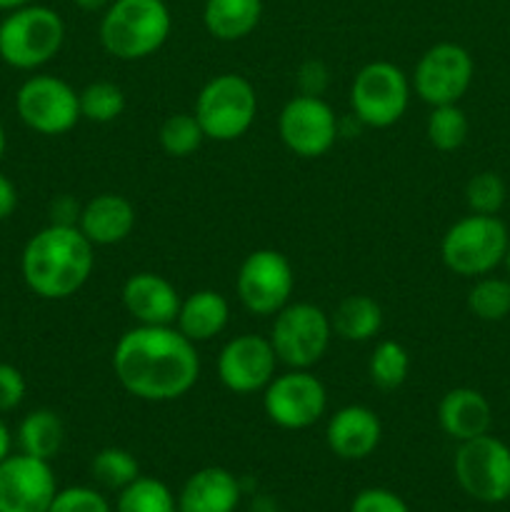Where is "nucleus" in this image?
Wrapping results in <instances>:
<instances>
[{"label":"nucleus","mask_w":510,"mask_h":512,"mask_svg":"<svg viewBox=\"0 0 510 512\" xmlns=\"http://www.w3.org/2000/svg\"><path fill=\"white\" fill-rule=\"evenodd\" d=\"M135 205L120 193H100L90 198L80 210L78 228L95 248L118 245L133 233L135 228Z\"/></svg>","instance_id":"6ab92c4d"},{"label":"nucleus","mask_w":510,"mask_h":512,"mask_svg":"<svg viewBox=\"0 0 510 512\" xmlns=\"http://www.w3.org/2000/svg\"><path fill=\"white\" fill-rule=\"evenodd\" d=\"M48 512H113V508L100 490L88 488V485H73V488L55 493Z\"/></svg>","instance_id":"72a5a7b5"},{"label":"nucleus","mask_w":510,"mask_h":512,"mask_svg":"<svg viewBox=\"0 0 510 512\" xmlns=\"http://www.w3.org/2000/svg\"><path fill=\"white\" fill-rule=\"evenodd\" d=\"M328 68L323 60H305L298 68V88L303 95H318L323 98L325 88H328Z\"/></svg>","instance_id":"e433bc0d"},{"label":"nucleus","mask_w":510,"mask_h":512,"mask_svg":"<svg viewBox=\"0 0 510 512\" xmlns=\"http://www.w3.org/2000/svg\"><path fill=\"white\" fill-rule=\"evenodd\" d=\"M10 448H13V435H10L8 425L0 420V463L10 455Z\"/></svg>","instance_id":"ea45409f"},{"label":"nucleus","mask_w":510,"mask_h":512,"mask_svg":"<svg viewBox=\"0 0 510 512\" xmlns=\"http://www.w3.org/2000/svg\"><path fill=\"white\" fill-rule=\"evenodd\" d=\"M350 512H410V508L393 490L365 488L353 498Z\"/></svg>","instance_id":"f704fd0d"},{"label":"nucleus","mask_w":510,"mask_h":512,"mask_svg":"<svg viewBox=\"0 0 510 512\" xmlns=\"http://www.w3.org/2000/svg\"><path fill=\"white\" fill-rule=\"evenodd\" d=\"M350 110L365 128L383 130L398 123L410 103V80L388 60H373L350 83Z\"/></svg>","instance_id":"0eeeda50"},{"label":"nucleus","mask_w":510,"mask_h":512,"mask_svg":"<svg viewBox=\"0 0 510 512\" xmlns=\"http://www.w3.org/2000/svg\"><path fill=\"white\" fill-rule=\"evenodd\" d=\"M230 323V303L225 300L223 293L218 290H195V293L185 295L180 300L178 318H175V328L185 335L188 340L198 343H208L215 335L223 333Z\"/></svg>","instance_id":"4be33fe9"},{"label":"nucleus","mask_w":510,"mask_h":512,"mask_svg":"<svg viewBox=\"0 0 510 512\" xmlns=\"http://www.w3.org/2000/svg\"><path fill=\"white\" fill-rule=\"evenodd\" d=\"M278 135L298 158H323L338 140L340 120L323 98L298 93L280 110Z\"/></svg>","instance_id":"ddd939ff"},{"label":"nucleus","mask_w":510,"mask_h":512,"mask_svg":"<svg viewBox=\"0 0 510 512\" xmlns=\"http://www.w3.org/2000/svg\"><path fill=\"white\" fill-rule=\"evenodd\" d=\"M173 30L165 0H113L100 18V45L118 60H145L158 53Z\"/></svg>","instance_id":"7ed1b4c3"},{"label":"nucleus","mask_w":510,"mask_h":512,"mask_svg":"<svg viewBox=\"0 0 510 512\" xmlns=\"http://www.w3.org/2000/svg\"><path fill=\"white\" fill-rule=\"evenodd\" d=\"M468 310L478 320L498 323L510 315V280L480 278L468 293Z\"/></svg>","instance_id":"2f4dec72"},{"label":"nucleus","mask_w":510,"mask_h":512,"mask_svg":"<svg viewBox=\"0 0 510 512\" xmlns=\"http://www.w3.org/2000/svg\"><path fill=\"white\" fill-rule=\"evenodd\" d=\"M295 288V273L290 260L280 250L258 248L240 263L235 275V293L248 313L275 315L290 303Z\"/></svg>","instance_id":"9d476101"},{"label":"nucleus","mask_w":510,"mask_h":512,"mask_svg":"<svg viewBox=\"0 0 510 512\" xmlns=\"http://www.w3.org/2000/svg\"><path fill=\"white\" fill-rule=\"evenodd\" d=\"M23 5H30V0H0V10H18Z\"/></svg>","instance_id":"79ce46f5"},{"label":"nucleus","mask_w":510,"mask_h":512,"mask_svg":"<svg viewBox=\"0 0 510 512\" xmlns=\"http://www.w3.org/2000/svg\"><path fill=\"white\" fill-rule=\"evenodd\" d=\"M410 355L398 340H380L368 360V375L380 390H395L408 380Z\"/></svg>","instance_id":"cd10ccee"},{"label":"nucleus","mask_w":510,"mask_h":512,"mask_svg":"<svg viewBox=\"0 0 510 512\" xmlns=\"http://www.w3.org/2000/svg\"><path fill=\"white\" fill-rule=\"evenodd\" d=\"M115 512H178V498L163 480L138 475L118 493Z\"/></svg>","instance_id":"a878e982"},{"label":"nucleus","mask_w":510,"mask_h":512,"mask_svg":"<svg viewBox=\"0 0 510 512\" xmlns=\"http://www.w3.org/2000/svg\"><path fill=\"white\" fill-rule=\"evenodd\" d=\"M263 410L278 428L305 430L328 410V390L310 370L288 368L263 390Z\"/></svg>","instance_id":"9b49d317"},{"label":"nucleus","mask_w":510,"mask_h":512,"mask_svg":"<svg viewBox=\"0 0 510 512\" xmlns=\"http://www.w3.org/2000/svg\"><path fill=\"white\" fill-rule=\"evenodd\" d=\"M95 268V245L75 225H53L28 240L20 258L23 280L43 300L73 298Z\"/></svg>","instance_id":"f03ea898"},{"label":"nucleus","mask_w":510,"mask_h":512,"mask_svg":"<svg viewBox=\"0 0 510 512\" xmlns=\"http://www.w3.org/2000/svg\"><path fill=\"white\" fill-rule=\"evenodd\" d=\"M333 323L323 308L313 303H288L273 315L270 345L283 365L310 370L328 353Z\"/></svg>","instance_id":"6e6552de"},{"label":"nucleus","mask_w":510,"mask_h":512,"mask_svg":"<svg viewBox=\"0 0 510 512\" xmlns=\"http://www.w3.org/2000/svg\"><path fill=\"white\" fill-rule=\"evenodd\" d=\"M493 423V410L475 388H453L438 403V425L448 438L465 443L485 435Z\"/></svg>","instance_id":"412c9836"},{"label":"nucleus","mask_w":510,"mask_h":512,"mask_svg":"<svg viewBox=\"0 0 510 512\" xmlns=\"http://www.w3.org/2000/svg\"><path fill=\"white\" fill-rule=\"evenodd\" d=\"M113 373L133 398L170 403L198 383L200 355L175 325H135L115 343Z\"/></svg>","instance_id":"f257e3e1"},{"label":"nucleus","mask_w":510,"mask_h":512,"mask_svg":"<svg viewBox=\"0 0 510 512\" xmlns=\"http://www.w3.org/2000/svg\"><path fill=\"white\" fill-rule=\"evenodd\" d=\"M465 203H468L470 213L478 215H495L505 203V183L498 173L473 175L465 185Z\"/></svg>","instance_id":"473e14b6"},{"label":"nucleus","mask_w":510,"mask_h":512,"mask_svg":"<svg viewBox=\"0 0 510 512\" xmlns=\"http://www.w3.org/2000/svg\"><path fill=\"white\" fill-rule=\"evenodd\" d=\"M80 210H83V205L75 203L70 195H60V198H55L53 205H50V223L53 225H75V228H78Z\"/></svg>","instance_id":"4c0bfd02"},{"label":"nucleus","mask_w":510,"mask_h":512,"mask_svg":"<svg viewBox=\"0 0 510 512\" xmlns=\"http://www.w3.org/2000/svg\"><path fill=\"white\" fill-rule=\"evenodd\" d=\"M455 480L478 503L498 505L510 498V448L493 435H478L458 445Z\"/></svg>","instance_id":"1a4fd4ad"},{"label":"nucleus","mask_w":510,"mask_h":512,"mask_svg":"<svg viewBox=\"0 0 510 512\" xmlns=\"http://www.w3.org/2000/svg\"><path fill=\"white\" fill-rule=\"evenodd\" d=\"M5 145H8V140H5V128H3V123H0V160H3V155H5Z\"/></svg>","instance_id":"37998d69"},{"label":"nucleus","mask_w":510,"mask_h":512,"mask_svg":"<svg viewBox=\"0 0 510 512\" xmlns=\"http://www.w3.org/2000/svg\"><path fill=\"white\" fill-rule=\"evenodd\" d=\"M58 480L48 460L8 455L0 463V512H48Z\"/></svg>","instance_id":"dca6fc26"},{"label":"nucleus","mask_w":510,"mask_h":512,"mask_svg":"<svg viewBox=\"0 0 510 512\" xmlns=\"http://www.w3.org/2000/svg\"><path fill=\"white\" fill-rule=\"evenodd\" d=\"M120 300L138 325H175L183 298L168 278L143 270L125 280Z\"/></svg>","instance_id":"a211bd4d"},{"label":"nucleus","mask_w":510,"mask_h":512,"mask_svg":"<svg viewBox=\"0 0 510 512\" xmlns=\"http://www.w3.org/2000/svg\"><path fill=\"white\" fill-rule=\"evenodd\" d=\"M273 512H275V510H273Z\"/></svg>","instance_id":"a18cd8bd"},{"label":"nucleus","mask_w":510,"mask_h":512,"mask_svg":"<svg viewBox=\"0 0 510 512\" xmlns=\"http://www.w3.org/2000/svg\"><path fill=\"white\" fill-rule=\"evenodd\" d=\"M263 18V0H205L203 25L215 40L235 43L253 33Z\"/></svg>","instance_id":"5701e85b"},{"label":"nucleus","mask_w":510,"mask_h":512,"mask_svg":"<svg viewBox=\"0 0 510 512\" xmlns=\"http://www.w3.org/2000/svg\"><path fill=\"white\" fill-rule=\"evenodd\" d=\"M270 338L243 333L230 338L218 355V378L235 395H253L268 388L278 368Z\"/></svg>","instance_id":"2eb2a0df"},{"label":"nucleus","mask_w":510,"mask_h":512,"mask_svg":"<svg viewBox=\"0 0 510 512\" xmlns=\"http://www.w3.org/2000/svg\"><path fill=\"white\" fill-rule=\"evenodd\" d=\"M193 115L205 138L215 143H233L243 138L258 115V95L253 83L238 73H220L200 88Z\"/></svg>","instance_id":"20e7f679"},{"label":"nucleus","mask_w":510,"mask_h":512,"mask_svg":"<svg viewBox=\"0 0 510 512\" xmlns=\"http://www.w3.org/2000/svg\"><path fill=\"white\" fill-rule=\"evenodd\" d=\"M330 323H333V335L338 338L348 343H365V340H373L383 328V308L370 295H345L335 305Z\"/></svg>","instance_id":"b1692460"},{"label":"nucleus","mask_w":510,"mask_h":512,"mask_svg":"<svg viewBox=\"0 0 510 512\" xmlns=\"http://www.w3.org/2000/svg\"><path fill=\"white\" fill-rule=\"evenodd\" d=\"M18 208V190L13 180L0 173V220H8Z\"/></svg>","instance_id":"58836bf2"},{"label":"nucleus","mask_w":510,"mask_h":512,"mask_svg":"<svg viewBox=\"0 0 510 512\" xmlns=\"http://www.w3.org/2000/svg\"><path fill=\"white\" fill-rule=\"evenodd\" d=\"M503 263H505V268H508V275H510V245H508V253H505Z\"/></svg>","instance_id":"c03bdc74"},{"label":"nucleus","mask_w":510,"mask_h":512,"mask_svg":"<svg viewBox=\"0 0 510 512\" xmlns=\"http://www.w3.org/2000/svg\"><path fill=\"white\" fill-rule=\"evenodd\" d=\"M468 130V115L458 103L435 105L425 123V135L440 153H453V150L463 148V143L468 140Z\"/></svg>","instance_id":"bb28decb"},{"label":"nucleus","mask_w":510,"mask_h":512,"mask_svg":"<svg viewBox=\"0 0 510 512\" xmlns=\"http://www.w3.org/2000/svg\"><path fill=\"white\" fill-rule=\"evenodd\" d=\"M475 65L458 43H435L420 55L413 70V90L430 108L453 105L468 93Z\"/></svg>","instance_id":"4468645a"},{"label":"nucleus","mask_w":510,"mask_h":512,"mask_svg":"<svg viewBox=\"0 0 510 512\" xmlns=\"http://www.w3.org/2000/svg\"><path fill=\"white\" fill-rule=\"evenodd\" d=\"M243 485L230 470L208 465L190 475L178 493V512H235Z\"/></svg>","instance_id":"aec40b11"},{"label":"nucleus","mask_w":510,"mask_h":512,"mask_svg":"<svg viewBox=\"0 0 510 512\" xmlns=\"http://www.w3.org/2000/svg\"><path fill=\"white\" fill-rule=\"evenodd\" d=\"M63 43V18L45 5H23L10 10L8 18L0 23V58L10 68H43L60 53Z\"/></svg>","instance_id":"39448f33"},{"label":"nucleus","mask_w":510,"mask_h":512,"mask_svg":"<svg viewBox=\"0 0 510 512\" xmlns=\"http://www.w3.org/2000/svg\"><path fill=\"white\" fill-rule=\"evenodd\" d=\"M510 235L495 215H465L450 225L440 243L445 268L463 278H478L498 268L508 253Z\"/></svg>","instance_id":"423d86ee"},{"label":"nucleus","mask_w":510,"mask_h":512,"mask_svg":"<svg viewBox=\"0 0 510 512\" xmlns=\"http://www.w3.org/2000/svg\"><path fill=\"white\" fill-rule=\"evenodd\" d=\"M65 443V425L55 410L38 408L23 418L18 428L20 453L40 460H53Z\"/></svg>","instance_id":"393cba45"},{"label":"nucleus","mask_w":510,"mask_h":512,"mask_svg":"<svg viewBox=\"0 0 510 512\" xmlns=\"http://www.w3.org/2000/svg\"><path fill=\"white\" fill-rule=\"evenodd\" d=\"M205 133L193 113H173L160 123L158 143L170 158H188L203 145Z\"/></svg>","instance_id":"7c9ffc66"},{"label":"nucleus","mask_w":510,"mask_h":512,"mask_svg":"<svg viewBox=\"0 0 510 512\" xmlns=\"http://www.w3.org/2000/svg\"><path fill=\"white\" fill-rule=\"evenodd\" d=\"M90 475H93V480L100 488L120 493V490L128 488L138 478L140 465L135 460V455L128 453V450L103 448L90 460Z\"/></svg>","instance_id":"c85d7f7f"},{"label":"nucleus","mask_w":510,"mask_h":512,"mask_svg":"<svg viewBox=\"0 0 510 512\" xmlns=\"http://www.w3.org/2000/svg\"><path fill=\"white\" fill-rule=\"evenodd\" d=\"M73 3L78 5L80 10H85V13H98V10L108 8L113 0H73Z\"/></svg>","instance_id":"a19ab883"},{"label":"nucleus","mask_w":510,"mask_h":512,"mask_svg":"<svg viewBox=\"0 0 510 512\" xmlns=\"http://www.w3.org/2000/svg\"><path fill=\"white\" fill-rule=\"evenodd\" d=\"M18 118L40 135H63L80 120V100L70 83L55 75H33L15 93Z\"/></svg>","instance_id":"f8f14e48"},{"label":"nucleus","mask_w":510,"mask_h":512,"mask_svg":"<svg viewBox=\"0 0 510 512\" xmlns=\"http://www.w3.org/2000/svg\"><path fill=\"white\" fill-rule=\"evenodd\" d=\"M80 100V118L90 120V123H113L123 115L125 110V93L120 85L110 83V80H95V83L85 85L78 93Z\"/></svg>","instance_id":"c756f323"},{"label":"nucleus","mask_w":510,"mask_h":512,"mask_svg":"<svg viewBox=\"0 0 510 512\" xmlns=\"http://www.w3.org/2000/svg\"><path fill=\"white\" fill-rule=\"evenodd\" d=\"M25 385L23 373L15 365L0 363V413L15 410L25 400Z\"/></svg>","instance_id":"c9c22d12"},{"label":"nucleus","mask_w":510,"mask_h":512,"mask_svg":"<svg viewBox=\"0 0 510 512\" xmlns=\"http://www.w3.org/2000/svg\"><path fill=\"white\" fill-rule=\"evenodd\" d=\"M383 423L368 405H345L335 410L325 428V443L340 460H365L378 450Z\"/></svg>","instance_id":"f3484780"}]
</instances>
